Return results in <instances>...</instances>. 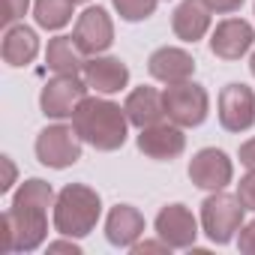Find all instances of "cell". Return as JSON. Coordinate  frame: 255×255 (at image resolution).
<instances>
[{
	"mask_svg": "<svg viewBox=\"0 0 255 255\" xmlns=\"http://www.w3.org/2000/svg\"><path fill=\"white\" fill-rule=\"evenodd\" d=\"M72 126L84 144H90L93 150L111 153L126 144L132 123L126 117V108H120L117 102L99 99V96H84L72 114Z\"/></svg>",
	"mask_w": 255,
	"mask_h": 255,
	"instance_id": "obj_1",
	"label": "cell"
},
{
	"mask_svg": "<svg viewBox=\"0 0 255 255\" xmlns=\"http://www.w3.org/2000/svg\"><path fill=\"white\" fill-rule=\"evenodd\" d=\"M102 216V201L96 189L84 183H69L54 201V228L63 237H87Z\"/></svg>",
	"mask_w": 255,
	"mask_h": 255,
	"instance_id": "obj_2",
	"label": "cell"
},
{
	"mask_svg": "<svg viewBox=\"0 0 255 255\" xmlns=\"http://www.w3.org/2000/svg\"><path fill=\"white\" fill-rule=\"evenodd\" d=\"M48 210L33 204H12L0 216V249L3 252H33L48 234Z\"/></svg>",
	"mask_w": 255,
	"mask_h": 255,
	"instance_id": "obj_3",
	"label": "cell"
},
{
	"mask_svg": "<svg viewBox=\"0 0 255 255\" xmlns=\"http://www.w3.org/2000/svg\"><path fill=\"white\" fill-rule=\"evenodd\" d=\"M243 213H246V207L240 204L237 195L216 189L201 204V228L210 237V243H219V246L231 243L234 234L243 228Z\"/></svg>",
	"mask_w": 255,
	"mask_h": 255,
	"instance_id": "obj_4",
	"label": "cell"
},
{
	"mask_svg": "<svg viewBox=\"0 0 255 255\" xmlns=\"http://www.w3.org/2000/svg\"><path fill=\"white\" fill-rule=\"evenodd\" d=\"M162 105H165V117L183 129H195L204 123L207 111H210V96L201 84L195 81H180V84H168L162 90Z\"/></svg>",
	"mask_w": 255,
	"mask_h": 255,
	"instance_id": "obj_5",
	"label": "cell"
},
{
	"mask_svg": "<svg viewBox=\"0 0 255 255\" xmlns=\"http://www.w3.org/2000/svg\"><path fill=\"white\" fill-rule=\"evenodd\" d=\"M81 138L75 132V126H45V129L36 135V159L48 168H69L81 159Z\"/></svg>",
	"mask_w": 255,
	"mask_h": 255,
	"instance_id": "obj_6",
	"label": "cell"
},
{
	"mask_svg": "<svg viewBox=\"0 0 255 255\" xmlns=\"http://www.w3.org/2000/svg\"><path fill=\"white\" fill-rule=\"evenodd\" d=\"M87 90H90L87 81L78 75H54L51 81H45V87L39 93V108L51 120H66L75 114V108L81 105Z\"/></svg>",
	"mask_w": 255,
	"mask_h": 255,
	"instance_id": "obj_7",
	"label": "cell"
},
{
	"mask_svg": "<svg viewBox=\"0 0 255 255\" xmlns=\"http://www.w3.org/2000/svg\"><path fill=\"white\" fill-rule=\"evenodd\" d=\"M72 39H75V45L81 48V54L96 57V54L108 51L111 42H114V21H111V15H108L102 6L84 9V12L78 15V21H75Z\"/></svg>",
	"mask_w": 255,
	"mask_h": 255,
	"instance_id": "obj_8",
	"label": "cell"
},
{
	"mask_svg": "<svg viewBox=\"0 0 255 255\" xmlns=\"http://www.w3.org/2000/svg\"><path fill=\"white\" fill-rule=\"evenodd\" d=\"M255 123V93L246 84H225L219 93V126L225 132H246Z\"/></svg>",
	"mask_w": 255,
	"mask_h": 255,
	"instance_id": "obj_9",
	"label": "cell"
},
{
	"mask_svg": "<svg viewBox=\"0 0 255 255\" xmlns=\"http://www.w3.org/2000/svg\"><path fill=\"white\" fill-rule=\"evenodd\" d=\"M138 150L147 156V159H156V162H171L177 159L183 150H186V135H183V126L177 123H153V126H144L141 135H138Z\"/></svg>",
	"mask_w": 255,
	"mask_h": 255,
	"instance_id": "obj_10",
	"label": "cell"
},
{
	"mask_svg": "<svg viewBox=\"0 0 255 255\" xmlns=\"http://www.w3.org/2000/svg\"><path fill=\"white\" fill-rule=\"evenodd\" d=\"M156 234L165 240L171 249H192L198 237V222L186 204H165L156 213Z\"/></svg>",
	"mask_w": 255,
	"mask_h": 255,
	"instance_id": "obj_11",
	"label": "cell"
},
{
	"mask_svg": "<svg viewBox=\"0 0 255 255\" xmlns=\"http://www.w3.org/2000/svg\"><path fill=\"white\" fill-rule=\"evenodd\" d=\"M234 177V165L231 159L216 150V147H204L198 150L192 159H189V180L198 186V189H207V192H216V189H225Z\"/></svg>",
	"mask_w": 255,
	"mask_h": 255,
	"instance_id": "obj_12",
	"label": "cell"
},
{
	"mask_svg": "<svg viewBox=\"0 0 255 255\" xmlns=\"http://www.w3.org/2000/svg\"><path fill=\"white\" fill-rule=\"evenodd\" d=\"M255 42V30L249 21L243 18H225L216 24L213 36H210V51L219 57V60H240Z\"/></svg>",
	"mask_w": 255,
	"mask_h": 255,
	"instance_id": "obj_13",
	"label": "cell"
},
{
	"mask_svg": "<svg viewBox=\"0 0 255 255\" xmlns=\"http://www.w3.org/2000/svg\"><path fill=\"white\" fill-rule=\"evenodd\" d=\"M147 72L162 81V84H180V81H189L192 72H195V57L183 48H174V45H162L156 48L150 57H147Z\"/></svg>",
	"mask_w": 255,
	"mask_h": 255,
	"instance_id": "obj_14",
	"label": "cell"
},
{
	"mask_svg": "<svg viewBox=\"0 0 255 255\" xmlns=\"http://www.w3.org/2000/svg\"><path fill=\"white\" fill-rule=\"evenodd\" d=\"M84 81L90 90L96 93H117L129 84V66H126L120 57H90L84 60V69H81Z\"/></svg>",
	"mask_w": 255,
	"mask_h": 255,
	"instance_id": "obj_15",
	"label": "cell"
},
{
	"mask_svg": "<svg viewBox=\"0 0 255 255\" xmlns=\"http://www.w3.org/2000/svg\"><path fill=\"white\" fill-rule=\"evenodd\" d=\"M144 234V216L138 207L132 204H117L111 207L108 219H105V237L111 246L117 249H132Z\"/></svg>",
	"mask_w": 255,
	"mask_h": 255,
	"instance_id": "obj_16",
	"label": "cell"
},
{
	"mask_svg": "<svg viewBox=\"0 0 255 255\" xmlns=\"http://www.w3.org/2000/svg\"><path fill=\"white\" fill-rule=\"evenodd\" d=\"M210 6L204 0H183L171 15V30L183 42H198L210 30Z\"/></svg>",
	"mask_w": 255,
	"mask_h": 255,
	"instance_id": "obj_17",
	"label": "cell"
},
{
	"mask_svg": "<svg viewBox=\"0 0 255 255\" xmlns=\"http://www.w3.org/2000/svg\"><path fill=\"white\" fill-rule=\"evenodd\" d=\"M126 117H129L132 126L144 129V126H153L165 117V105H162V93L156 87H135L123 102Z\"/></svg>",
	"mask_w": 255,
	"mask_h": 255,
	"instance_id": "obj_18",
	"label": "cell"
},
{
	"mask_svg": "<svg viewBox=\"0 0 255 255\" xmlns=\"http://www.w3.org/2000/svg\"><path fill=\"white\" fill-rule=\"evenodd\" d=\"M0 54H3V63H6V66L21 69V66L33 63V57L39 54V36H36L30 27H24V24H12V27H6V33H3Z\"/></svg>",
	"mask_w": 255,
	"mask_h": 255,
	"instance_id": "obj_19",
	"label": "cell"
},
{
	"mask_svg": "<svg viewBox=\"0 0 255 255\" xmlns=\"http://www.w3.org/2000/svg\"><path fill=\"white\" fill-rule=\"evenodd\" d=\"M45 63L54 75H78L84 69L81 48L75 45L72 36H54L45 48Z\"/></svg>",
	"mask_w": 255,
	"mask_h": 255,
	"instance_id": "obj_20",
	"label": "cell"
},
{
	"mask_svg": "<svg viewBox=\"0 0 255 255\" xmlns=\"http://www.w3.org/2000/svg\"><path fill=\"white\" fill-rule=\"evenodd\" d=\"M72 6L75 0H36L33 18L42 30H60L72 21Z\"/></svg>",
	"mask_w": 255,
	"mask_h": 255,
	"instance_id": "obj_21",
	"label": "cell"
},
{
	"mask_svg": "<svg viewBox=\"0 0 255 255\" xmlns=\"http://www.w3.org/2000/svg\"><path fill=\"white\" fill-rule=\"evenodd\" d=\"M54 201H57V195H54V189H51V183H45V180H39V177H30V180H24L21 186H18V192L12 195V204H33V207H54Z\"/></svg>",
	"mask_w": 255,
	"mask_h": 255,
	"instance_id": "obj_22",
	"label": "cell"
},
{
	"mask_svg": "<svg viewBox=\"0 0 255 255\" xmlns=\"http://www.w3.org/2000/svg\"><path fill=\"white\" fill-rule=\"evenodd\" d=\"M114 3V9H117V15L123 18V21H147L153 12H156V6H159V0H111Z\"/></svg>",
	"mask_w": 255,
	"mask_h": 255,
	"instance_id": "obj_23",
	"label": "cell"
},
{
	"mask_svg": "<svg viewBox=\"0 0 255 255\" xmlns=\"http://www.w3.org/2000/svg\"><path fill=\"white\" fill-rule=\"evenodd\" d=\"M27 9H30V0H3V24L6 27H12V24H18L24 15H27Z\"/></svg>",
	"mask_w": 255,
	"mask_h": 255,
	"instance_id": "obj_24",
	"label": "cell"
},
{
	"mask_svg": "<svg viewBox=\"0 0 255 255\" xmlns=\"http://www.w3.org/2000/svg\"><path fill=\"white\" fill-rule=\"evenodd\" d=\"M237 198L246 210H255V171H249L246 177H240L237 183Z\"/></svg>",
	"mask_w": 255,
	"mask_h": 255,
	"instance_id": "obj_25",
	"label": "cell"
},
{
	"mask_svg": "<svg viewBox=\"0 0 255 255\" xmlns=\"http://www.w3.org/2000/svg\"><path fill=\"white\" fill-rule=\"evenodd\" d=\"M237 249L246 255H255V219L243 222V228L237 231Z\"/></svg>",
	"mask_w": 255,
	"mask_h": 255,
	"instance_id": "obj_26",
	"label": "cell"
},
{
	"mask_svg": "<svg viewBox=\"0 0 255 255\" xmlns=\"http://www.w3.org/2000/svg\"><path fill=\"white\" fill-rule=\"evenodd\" d=\"M204 3H207L210 12H216V15H234V12L243 6V0H204Z\"/></svg>",
	"mask_w": 255,
	"mask_h": 255,
	"instance_id": "obj_27",
	"label": "cell"
},
{
	"mask_svg": "<svg viewBox=\"0 0 255 255\" xmlns=\"http://www.w3.org/2000/svg\"><path fill=\"white\" fill-rule=\"evenodd\" d=\"M168 249H171V246H168L165 240H159V243H156V240H144V243L138 240V243L132 246L135 255H144V252H168Z\"/></svg>",
	"mask_w": 255,
	"mask_h": 255,
	"instance_id": "obj_28",
	"label": "cell"
},
{
	"mask_svg": "<svg viewBox=\"0 0 255 255\" xmlns=\"http://www.w3.org/2000/svg\"><path fill=\"white\" fill-rule=\"evenodd\" d=\"M240 162H243L249 171H255V138H249V141L240 144Z\"/></svg>",
	"mask_w": 255,
	"mask_h": 255,
	"instance_id": "obj_29",
	"label": "cell"
},
{
	"mask_svg": "<svg viewBox=\"0 0 255 255\" xmlns=\"http://www.w3.org/2000/svg\"><path fill=\"white\" fill-rule=\"evenodd\" d=\"M48 252H72V255H81V246L75 243V237H69V240H54V243H48Z\"/></svg>",
	"mask_w": 255,
	"mask_h": 255,
	"instance_id": "obj_30",
	"label": "cell"
},
{
	"mask_svg": "<svg viewBox=\"0 0 255 255\" xmlns=\"http://www.w3.org/2000/svg\"><path fill=\"white\" fill-rule=\"evenodd\" d=\"M0 162H3V168H6V177H3V183H0V192H9L12 189V180H15V165H12L9 156H3Z\"/></svg>",
	"mask_w": 255,
	"mask_h": 255,
	"instance_id": "obj_31",
	"label": "cell"
},
{
	"mask_svg": "<svg viewBox=\"0 0 255 255\" xmlns=\"http://www.w3.org/2000/svg\"><path fill=\"white\" fill-rule=\"evenodd\" d=\"M249 69H252V75H255V54H252V60H249Z\"/></svg>",
	"mask_w": 255,
	"mask_h": 255,
	"instance_id": "obj_32",
	"label": "cell"
},
{
	"mask_svg": "<svg viewBox=\"0 0 255 255\" xmlns=\"http://www.w3.org/2000/svg\"><path fill=\"white\" fill-rule=\"evenodd\" d=\"M75 3H90V0H75Z\"/></svg>",
	"mask_w": 255,
	"mask_h": 255,
	"instance_id": "obj_33",
	"label": "cell"
}]
</instances>
